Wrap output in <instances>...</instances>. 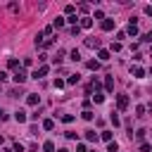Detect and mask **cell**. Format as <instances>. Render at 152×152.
Segmentation results:
<instances>
[{"label": "cell", "instance_id": "5bb4252c", "mask_svg": "<svg viewBox=\"0 0 152 152\" xmlns=\"http://www.w3.org/2000/svg\"><path fill=\"white\" fill-rule=\"evenodd\" d=\"M43 128H45V131H52V128H55V121H52V119H45V121H43Z\"/></svg>", "mask_w": 152, "mask_h": 152}, {"label": "cell", "instance_id": "52a82bcc", "mask_svg": "<svg viewBox=\"0 0 152 152\" xmlns=\"http://www.w3.org/2000/svg\"><path fill=\"white\" fill-rule=\"evenodd\" d=\"M14 119H17L19 124H24V121H26V112H24V109H17V112H14Z\"/></svg>", "mask_w": 152, "mask_h": 152}, {"label": "cell", "instance_id": "9a60e30c", "mask_svg": "<svg viewBox=\"0 0 152 152\" xmlns=\"http://www.w3.org/2000/svg\"><path fill=\"white\" fill-rule=\"evenodd\" d=\"M62 59H64V50H57V57H52V62H55V64H59Z\"/></svg>", "mask_w": 152, "mask_h": 152}, {"label": "cell", "instance_id": "4dcf8cb0", "mask_svg": "<svg viewBox=\"0 0 152 152\" xmlns=\"http://www.w3.org/2000/svg\"><path fill=\"white\" fill-rule=\"evenodd\" d=\"M64 135H66V138H69V140H76V133H74V131H66V133H64Z\"/></svg>", "mask_w": 152, "mask_h": 152}, {"label": "cell", "instance_id": "ffe728a7", "mask_svg": "<svg viewBox=\"0 0 152 152\" xmlns=\"http://www.w3.org/2000/svg\"><path fill=\"white\" fill-rule=\"evenodd\" d=\"M69 57H71L74 62H78V59H81V52H78V50H71V52H69Z\"/></svg>", "mask_w": 152, "mask_h": 152}, {"label": "cell", "instance_id": "74e56055", "mask_svg": "<svg viewBox=\"0 0 152 152\" xmlns=\"http://www.w3.org/2000/svg\"><path fill=\"white\" fill-rule=\"evenodd\" d=\"M0 145H2V135H0Z\"/></svg>", "mask_w": 152, "mask_h": 152}, {"label": "cell", "instance_id": "e0dca14e", "mask_svg": "<svg viewBox=\"0 0 152 152\" xmlns=\"http://www.w3.org/2000/svg\"><path fill=\"white\" fill-rule=\"evenodd\" d=\"M78 78H81L78 74H71V76L66 78V83H69V86H74V83H78Z\"/></svg>", "mask_w": 152, "mask_h": 152}, {"label": "cell", "instance_id": "ba28073f", "mask_svg": "<svg viewBox=\"0 0 152 152\" xmlns=\"http://www.w3.org/2000/svg\"><path fill=\"white\" fill-rule=\"evenodd\" d=\"M86 45L88 48H100V38H86Z\"/></svg>", "mask_w": 152, "mask_h": 152}, {"label": "cell", "instance_id": "2e32d148", "mask_svg": "<svg viewBox=\"0 0 152 152\" xmlns=\"http://www.w3.org/2000/svg\"><path fill=\"white\" fill-rule=\"evenodd\" d=\"M97 57H100V62H107V59H109V52H107V50H100Z\"/></svg>", "mask_w": 152, "mask_h": 152}, {"label": "cell", "instance_id": "cb8c5ba5", "mask_svg": "<svg viewBox=\"0 0 152 152\" xmlns=\"http://www.w3.org/2000/svg\"><path fill=\"white\" fill-rule=\"evenodd\" d=\"M81 116H83L86 121H90V119H93V112H90V109H83V114H81Z\"/></svg>", "mask_w": 152, "mask_h": 152}, {"label": "cell", "instance_id": "9c48e42d", "mask_svg": "<svg viewBox=\"0 0 152 152\" xmlns=\"http://www.w3.org/2000/svg\"><path fill=\"white\" fill-rule=\"evenodd\" d=\"M97 138H100V135H97L95 131H86V140H90V142H97Z\"/></svg>", "mask_w": 152, "mask_h": 152}, {"label": "cell", "instance_id": "836d02e7", "mask_svg": "<svg viewBox=\"0 0 152 152\" xmlns=\"http://www.w3.org/2000/svg\"><path fill=\"white\" fill-rule=\"evenodd\" d=\"M2 81H7V71H0V83Z\"/></svg>", "mask_w": 152, "mask_h": 152}, {"label": "cell", "instance_id": "30bf717a", "mask_svg": "<svg viewBox=\"0 0 152 152\" xmlns=\"http://www.w3.org/2000/svg\"><path fill=\"white\" fill-rule=\"evenodd\" d=\"M112 28H114V21L112 19H104L102 21V31H112Z\"/></svg>", "mask_w": 152, "mask_h": 152}, {"label": "cell", "instance_id": "f1b7e54d", "mask_svg": "<svg viewBox=\"0 0 152 152\" xmlns=\"http://www.w3.org/2000/svg\"><path fill=\"white\" fill-rule=\"evenodd\" d=\"M78 10H81V12H88V10H90V5H86V2H81V5H78Z\"/></svg>", "mask_w": 152, "mask_h": 152}, {"label": "cell", "instance_id": "f546056e", "mask_svg": "<svg viewBox=\"0 0 152 152\" xmlns=\"http://www.w3.org/2000/svg\"><path fill=\"white\" fill-rule=\"evenodd\" d=\"M62 121H64V124H69V121H74V116H71V114H64V116H62Z\"/></svg>", "mask_w": 152, "mask_h": 152}, {"label": "cell", "instance_id": "7402d4cb", "mask_svg": "<svg viewBox=\"0 0 152 152\" xmlns=\"http://www.w3.org/2000/svg\"><path fill=\"white\" fill-rule=\"evenodd\" d=\"M7 66H10V69H14V71H17V69H19V62H17V59H10V62H7Z\"/></svg>", "mask_w": 152, "mask_h": 152}, {"label": "cell", "instance_id": "d6a6232c", "mask_svg": "<svg viewBox=\"0 0 152 152\" xmlns=\"http://www.w3.org/2000/svg\"><path fill=\"white\" fill-rule=\"evenodd\" d=\"M142 40H145V43H152V31H150V33H145V36H142Z\"/></svg>", "mask_w": 152, "mask_h": 152}, {"label": "cell", "instance_id": "44dd1931", "mask_svg": "<svg viewBox=\"0 0 152 152\" xmlns=\"http://www.w3.org/2000/svg\"><path fill=\"white\" fill-rule=\"evenodd\" d=\"M145 109H147V107H142V104H138V107H135V116H145Z\"/></svg>", "mask_w": 152, "mask_h": 152}, {"label": "cell", "instance_id": "603a6c76", "mask_svg": "<svg viewBox=\"0 0 152 152\" xmlns=\"http://www.w3.org/2000/svg\"><path fill=\"white\" fill-rule=\"evenodd\" d=\"M7 95H10V97H19V95H21V90H19V88H12Z\"/></svg>", "mask_w": 152, "mask_h": 152}, {"label": "cell", "instance_id": "4316f807", "mask_svg": "<svg viewBox=\"0 0 152 152\" xmlns=\"http://www.w3.org/2000/svg\"><path fill=\"white\" fill-rule=\"evenodd\" d=\"M66 21H69V24H74V26H78V19H76V14H71Z\"/></svg>", "mask_w": 152, "mask_h": 152}, {"label": "cell", "instance_id": "d4e9b609", "mask_svg": "<svg viewBox=\"0 0 152 152\" xmlns=\"http://www.w3.org/2000/svg\"><path fill=\"white\" fill-rule=\"evenodd\" d=\"M64 12H66V14H69V17H71V14H74V12H76V7H74V5H66V7H64Z\"/></svg>", "mask_w": 152, "mask_h": 152}, {"label": "cell", "instance_id": "8fae6325", "mask_svg": "<svg viewBox=\"0 0 152 152\" xmlns=\"http://www.w3.org/2000/svg\"><path fill=\"white\" fill-rule=\"evenodd\" d=\"M26 102H28L31 107H36V104L40 102V97H38V95H28V97H26Z\"/></svg>", "mask_w": 152, "mask_h": 152}, {"label": "cell", "instance_id": "d590c367", "mask_svg": "<svg viewBox=\"0 0 152 152\" xmlns=\"http://www.w3.org/2000/svg\"><path fill=\"white\" fill-rule=\"evenodd\" d=\"M5 152H14V147H5Z\"/></svg>", "mask_w": 152, "mask_h": 152}, {"label": "cell", "instance_id": "7c38bea8", "mask_svg": "<svg viewBox=\"0 0 152 152\" xmlns=\"http://www.w3.org/2000/svg\"><path fill=\"white\" fill-rule=\"evenodd\" d=\"M43 150H45V152H55V142H52V140H45V142H43Z\"/></svg>", "mask_w": 152, "mask_h": 152}, {"label": "cell", "instance_id": "4fadbf2b", "mask_svg": "<svg viewBox=\"0 0 152 152\" xmlns=\"http://www.w3.org/2000/svg\"><path fill=\"white\" fill-rule=\"evenodd\" d=\"M86 66H88V69H93V71H97V69H100V62H97V59H90Z\"/></svg>", "mask_w": 152, "mask_h": 152}, {"label": "cell", "instance_id": "5b68a950", "mask_svg": "<svg viewBox=\"0 0 152 152\" xmlns=\"http://www.w3.org/2000/svg\"><path fill=\"white\" fill-rule=\"evenodd\" d=\"M131 74H133L135 78H142V76H145V69H142V66H133V69H131Z\"/></svg>", "mask_w": 152, "mask_h": 152}, {"label": "cell", "instance_id": "8992f818", "mask_svg": "<svg viewBox=\"0 0 152 152\" xmlns=\"http://www.w3.org/2000/svg\"><path fill=\"white\" fill-rule=\"evenodd\" d=\"M104 90H107V93H112V90H114V78H112V76H107V78H104Z\"/></svg>", "mask_w": 152, "mask_h": 152}, {"label": "cell", "instance_id": "7a4b0ae2", "mask_svg": "<svg viewBox=\"0 0 152 152\" xmlns=\"http://www.w3.org/2000/svg\"><path fill=\"white\" fill-rule=\"evenodd\" d=\"M26 78H28V74H26L24 69H17V71H14V81H17V83H24Z\"/></svg>", "mask_w": 152, "mask_h": 152}, {"label": "cell", "instance_id": "484cf974", "mask_svg": "<svg viewBox=\"0 0 152 152\" xmlns=\"http://www.w3.org/2000/svg\"><path fill=\"white\" fill-rule=\"evenodd\" d=\"M135 33H138V26L131 24V26H128V36H135Z\"/></svg>", "mask_w": 152, "mask_h": 152}, {"label": "cell", "instance_id": "3957f363", "mask_svg": "<svg viewBox=\"0 0 152 152\" xmlns=\"http://www.w3.org/2000/svg\"><path fill=\"white\" fill-rule=\"evenodd\" d=\"M116 107L119 109H126L128 107V95H116Z\"/></svg>", "mask_w": 152, "mask_h": 152}, {"label": "cell", "instance_id": "d6986e66", "mask_svg": "<svg viewBox=\"0 0 152 152\" xmlns=\"http://www.w3.org/2000/svg\"><path fill=\"white\" fill-rule=\"evenodd\" d=\"M100 138H102V140H107V142H112V131H102V133H100Z\"/></svg>", "mask_w": 152, "mask_h": 152}, {"label": "cell", "instance_id": "1f68e13d", "mask_svg": "<svg viewBox=\"0 0 152 152\" xmlns=\"http://www.w3.org/2000/svg\"><path fill=\"white\" fill-rule=\"evenodd\" d=\"M135 138H138V140H142V138H145V131H142V128H140V131H135Z\"/></svg>", "mask_w": 152, "mask_h": 152}, {"label": "cell", "instance_id": "e575fe53", "mask_svg": "<svg viewBox=\"0 0 152 152\" xmlns=\"http://www.w3.org/2000/svg\"><path fill=\"white\" fill-rule=\"evenodd\" d=\"M28 152H38V145H31V147H28Z\"/></svg>", "mask_w": 152, "mask_h": 152}, {"label": "cell", "instance_id": "277c9868", "mask_svg": "<svg viewBox=\"0 0 152 152\" xmlns=\"http://www.w3.org/2000/svg\"><path fill=\"white\" fill-rule=\"evenodd\" d=\"M78 26H81V28H90V26H93V19H90V17H83V19L78 21Z\"/></svg>", "mask_w": 152, "mask_h": 152}, {"label": "cell", "instance_id": "8d00e7d4", "mask_svg": "<svg viewBox=\"0 0 152 152\" xmlns=\"http://www.w3.org/2000/svg\"><path fill=\"white\" fill-rule=\"evenodd\" d=\"M2 116H5V112H2V109H0V119H2Z\"/></svg>", "mask_w": 152, "mask_h": 152}, {"label": "cell", "instance_id": "ac0fdd59", "mask_svg": "<svg viewBox=\"0 0 152 152\" xmlns=\"http://www.w3.org/2000/svg\"><path fill=\"white\" fill-rule=\"evenodd\" d=\"M93 100H95V102L100 104V102H104V95H102L100 90H95V95H93Z\"/></svg>", "mask_w": 152, "mask_h": 152}, {"label": "cell", "instance_id": "6da1fadb", "mask_svg": "<svg viewBox=\"0 0 152 152\" xmlns=\"http://www.w3.org/2000/svg\"><path fill=\"white\" fill-rule=\"evenodd\" d=\"M48 71H50V69H48V66L43 64V66H38V69H36V71H33L31 76H33V78H43V76H48Z\"/></svg>", "mask_w": 152, "mask_h": 152}, {"label": "cell", "instance_id": "83f0119b", "mask_svg": "<svg viewBox=\"0 0 152 152\" xmlns=\"http://www.w3.org/2000/svg\"><path fill=\"white\" fill-rule=\"evenodd\" d=\"M55 26H57V28H62V26H64V19H62V17H57V19H55Z\"/></svg>", "mask_w": 152, "mask_h": 152}]
</instances>
